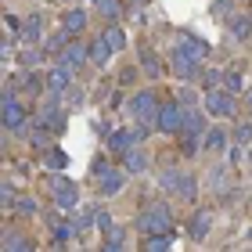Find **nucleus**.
Instances as JSON below:
<instances>
[{
    "label": "nucleus",
    "instance_id": "nucleus-1",
    "mask_svg": "<svg viewBox=\"0 0 252 252\" xmlns=\"http://www.w3.org/2000/svg\"><path fill=\"white\" fill-rule=\"evenodd\" d=\"M205 51H209L205 43L191 40V36H180L169 62H173V68H177L180 76H194V72H198V65H202V58H205Z\"/></svg>",
    "mask_w": 252,
    "mask_h": 252
},
{
    "label": "nucleus",
    "instance_id": "nucleus-2",
    "mask_svg": "<svg viewBox=\"0 0 252 252\" xmlns=\"http://www.w3.org/2000/svg\"><path fill=\"white\" fill-rule=\"evenodd\" d=\"M141 231L144 234H169V209L166 205H152L141 216Z\"/></svg>",
    "mask_w": 252,
    "mask_h": 252
},
{
    "label": "nucleus",
    "instance_id": "nucleus-3",
    "mask_svg": "<svg viewBox=\"0 0 252 252\" xmlns=\"http://www.w3.org/2000/svg\"><path fill=\"white\" fill-rule=\"evenodd\" d=\"M162 188L173 191V194L191 198V194H194V177L191 173H180V169H166V173H162Z\"/></svg>",
    "mask_w": 252,
    "mask_h": 252
},
{
    "label": "nucleus",
    "instance_id": "nucleus-4",
    "mask_svg": "<svg viewBox=\"0 0 252 252\" xmlns=\"http://www.w3.org/2000/svg\"><path fill=\"white\" fill-rule=\"evenodd\" d=\"M155 126H158V130H166V133L184 130V112H180V105H166V108H158Z\"/></svg>",
    "mask_w": 252,
    "mask_h": 252
},
{
    "label": "nucleus",
    "instance_id": "nucleus-5",
    "mask_svg": "<svg viewBox=\"0 0 252 252\" xmlns=\"http://www.w3.org/2000/svg\"><path fill=\"white\" fill-rule=\"evenodd\" d=\"M51 191H54V202H58L62 209H72V205H76V184H68L65 177H54Z\"/></svg>",
    "mask_w": 252,
    "mask_h": 252
},
{
    "label": "nucleus",
    "instance_id": "nucleus-6",
    "mask_svg": "<svg viewBox=\"0 0 252 252\" xmlns=\"http://www.w3.org/2000/svg\"><path fill=\"white\" fill-rule=\"evenodd\" d=\"M130 112H133V119H155L158 116V105H155V97L144 90V94H137L130 101Z\"/></svg>",
    "mask_w": 252,
    "mask_h": 252
},
{
    "label": "nucleus",
    "instance_id": "nucleus-7",
    "mask_svg": "<svg viewBox=\"0 0 252 252\" xmlns=\"http://www.w3.org/2000/svg\"><path fill=\"white\" fill-rule=\"evenodd\" d=\"M205 108H209L213 116H231V112H234L231 97H227V94H220V90H213V94L205 97Z\"/></svg>",
    "mask_w": 252,
    "mask_h": 252
},
{
    "label": "nucleus",
    "instance_id": "nucleus-8",
    "mask_svg": "<svg viewBox=\"0 0 252 252\" xmlns=\"http://www.w3.org/2000/svg\"><path fill=\"white\" fill-rule=\"evenodd\" d=\"M22 123V105L15 101V94H4V126H11V130H15V126Z\"/></svg>",
    "mask_w": 252,
    "mask_h": 252
},
{
    "label": "nucleus",
    "instance_id": "nucleus-9",
    "mask_svg": "<svg viewBox=\"0 0 252 252\" xmlns=\"http://www.w3.org/2000/svg\"><path fill=\"white\" fill-rule=\"evenodd\" d=\"M97 173H101V191H112V194H116L119 188H123V173H119V169H105V166H97Z\"/></svg>",
    "mask_w": 252,
    "mask_h": 252
},
{
    "label": "nucleus",
    "instance_id": "nucleus-10",
    "mask_svg": "<svg viewBox=\"0 0 252 252\" xmlns=\"http://www.w3.org/2000/svg\"><path fill=\"white\" fill-rule=\"evenodd\" d=\"M68 79H72V68H65V65H58V68H51V76H47V87L58 94V90H65L68 87Z\"/></svg>",
    "mask_w": 252,
    "mask_h": 252
},
{
    "label": "nucleus",
    "instance_id": "nucleus-11",
    "mask_svg": "<svg viewBox=\"0 0 252 252\" xmlns=\"http://www.w3.org/2000/svg\"><path fill=\"white\" fill-rule=\"evenodd\" d=\"M83 58H87V51L79 47V43H72V47H65V51H62V65H65V68L83 65Z\"/></svg>",
    "mask_w": 252,
    "mask_h": 252
},
{
    "label": "nucleus",
    "instance_id": "nucleus-12",
    "mask_svg": "<svg viewBox=\"0 0 252 252\" xmlns=\"http://www.w3.org/2000/svg\"><path fill=\"white\" fill-rule=\"evenodd\" d=\"M83 26H87V15H83V11H68V15H65V32H68V36H76Z\"/></svg>",
    "mask_w": 252,
    "mask_h": 252
},
{
    "label": "nucleus",
    "instance_id": "nucleus-13",
    "mask_svg": "<svg viewBox=\"0 0 252 252\" xmlns=\"http://www.w3.org/2000/svg\"><path fill=\"white\" fill-rule=\"evenodd\" d=\"M108 51H112V47H108V40H105V36L90 43V58H94V65H105V62H108Z\"/></svg>",
    "mask_w": 252,
    "mask_h": 252
},
{
    "label": "nucleus",
    "instance_id": "nucleus-14",
    "mask_svg": "<svg viewBox=\"0 0 252 252\" xmlns=\"http://www.w3.org/2000/svg\"><path fill=\"white\" fill-rule=\"evenodd\" d=\"M184 130L194 137V133H202L205 130V119L198 116V112H184Z\"/></svg>",
    "mask_w": 252,
    "mask_h": 252
},
{
    "label": "nucleus",
    "instance_id": "nucleus-15",
    "mask_svg": "<svg viewBox=\"0 0 252 252\" xmlns=\"http://www.w3.org/2000/svg\"><path fill=\"white\" fill-rule=\"evenodd\" d=\"M191 234H194V238H205V234H209V213H202V216H194V220H191Z\"/></svg>",
    "mask_w": 252,
    "mask_h": 252
},
{
    "label": "nucleus",
    "instance_id": "nucleus-16",
    "mask_svg": "<svg viewBox=\"0 0 252 252\" xmlns=\"http://www.w3.org/2000/svg\"><path fill=\"white\" fill-rule=\"evenodd\" d=\"M40 26H43V18H40V15H29V18H26V29H22V32H26L29 40H36V36H40Z\"/></svg>",
    "mask_w": 252,
    "mask_h": 252
},
{
    "label": "nucleus",
    "instance_id": "nucleus-17",
    "mask_svg": "<svg viewBox=\"0 0 252 252\" xmlns=\"http://www.w3.org/2000/svg\"><path fill=\"white\" fill-rule=\"evenodd\" d=\"M32 242L29 238H22V234H4V249H29Z\"/></svg>",
    "mask_w": 252,
    "mask_h": 252
},
{
    "label": "nucleus",
    "instance_id": "nucleus-18",
    "mask_svg": "<svg viewBox=\"0 0 252 252\" xmlns=\"http://www.w3.org/2000/svg\"><path fill=\"white\" fill-rule=\"evenodd\" d=\"M101 36L108 40V47H112V51H119V47H123V32H119L116 26H112V29H105V32H101Z\"/></svg>",
    "mask_w": 252,
    "mask_h": 252
},
{
    "label": "nucleus",
    "instance_id": "nucleus-19",
    "mask_svg": "<svg viewBox=\"0 0 252 252\" xmlns=\"http://www.w3.org/2000/svg\"><path fill=\"white\" fill-rule=\"evenodd\" d=\"M126 166H130V169H144V166H148L144 152H126Z\"/></svg>",
    "mask_w": 252,
    "mask_h": 252
},
{
    "label": "nucleus",
    "instance_id": "nucleus-20",
    "mask_svg": "<svg viewBox=\"0 0 252 252\" xmlns=\"http://www.w3.org/2000/svg\"><path fill=\"white\" fill-rule=\"evenodd\" d=\"M223 141H227L223 130H213V133H209V148H223Z\"/></svg>",
    "mask_w": 252,
    "mask_h": 252
},
{
    "label": "nucleus",
    "instance_id": "nucleus-21",
    "mask_svg": "<svg viewBox=\"0 0 252 252\" xmlns=\"http://www.w3.org/2000/svg\"><path fill=\"white\" fill-rule=\"evenodd\" d=\"M47 166H58V169H62V166H65V155H62V152H47Z\"/></svg>",
    "mask_w": 252,
    "mask_h": 252
},
{
    "label": "nucleus",
    "instance_id": "nucleus-22",
    "mask_svg": "<svg viewBox=\"0 0 252 252\" xmlns=\"http://www.w3.org/2000/svg\"><path fill=\"white\" fill-rule=\"evenodd\" d=\"M227 90H242V72H231V76H227Z\"/></svg>",
    "mask_w": 252,
    "mask_h": 252
},
{
    "label": "nucleus",
    "instance_id": "nucleus-23",
    "mask_svg": "<svg viewBox=\"0 0 252 252\" xmlns=\"http://www.w3.org/2000/svg\"><path fill=\"white\" fill-rule=\"evenodd\" d=\"M234 36H249V22H245V18L234 22Z\"/></svg>",
    "mask_w": 252,
    "mask_h": 252
},
{
    "label": "nucleus",
    "instance_id": "nucleus-24",
    "mask_svg": "<svg viewBox=\"0 0 252 252\" xmlns=\"http://www.w3.org/2000/svg\"><path fill=\"white\" fill-rule=\"evenodd\" d=\"M36 62H40L36 51H22V65H36Z\"/></svg>",
    "mask_w": 252,
    "mask_h": 252
},
{
    "label": "nucleus",
    "instance_id": "nucleus-25",
    "mask_svg": "<svg viewBox=\"0 0 252 252\" xmlns=\"http://www.w3.org/2000/svg\"><path fill=\"white\" fill-rule=\"evenodd\" d=\"M126 242H123V234L116 231V234H108V249H123Z\"/></svg>",
    "mask_w": 252,
    "mask_h": 252
},
{
    "label": "nucleus",
    "instance_id": "nucleus-26",
    "mask_svg": "<svg viewBox=\"0 0 252 252\" xmlns=\"http://www.w3.org/2000/svg\"><path fill=\"white\" fill-rule=\"evenodd\" d=\"M18 213H36V205H32L29 198H22V202H18Z\"/></svg>",
    "mask_w": 252,
    "mask_h": 252
},
{
    "label": "nucleus",
    "instance_id": "nucleus-27",
    "mask_svg": "<svg viewBox=\"0 0 252 252\" xmlns=\"http://www.w3.org/2000/svg\"><path fill=\"white\" fill-rule=\"evenodd\" d=\"M54 238H58V242H65V238H68V227L58 223V227H54Z\"/></svg>",
    "mask_w": 252,
    "mask_h": 252
},
{
    "label": "nucleus",
    "instance_id": "nucleus-28",
    "mask_svg": "<svg viewBox=\"0 0 252 252\" xmlns=\"http://www.w3.org/2000/svg\"><path fill=\"white\" fill-rule=\"evenodd\" d=\"M249 105H252V94H249Z\"/></svg>",
    "mask_w": 252,
    "mask_h": 252
}]
</instances>
